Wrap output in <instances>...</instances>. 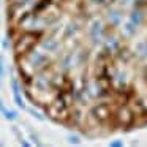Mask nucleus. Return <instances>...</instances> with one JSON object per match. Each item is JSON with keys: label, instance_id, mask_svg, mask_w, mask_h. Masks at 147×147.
Returning <instances> with one entry per match:
<instances>
[{"label": "nucleus", "instance_id": "9d476101", "mask_svg": "<svg viewBox=\"0 0 147 147\" xmlns=\"http://www.w3.org/2000/svg\"><path fill=\"white\" fill-rule=\"evenodd\" d=\"M68 141H70L71 144H79L81 142V139L78 136H74V134H73V136H68Z\"/></svg>", "mask_w": 147, "mask_h": 147}, {"label": "nucleus", "instance_id": "423d86ee", "mask_svg": "<svg viewBox=\"0 0 147 147\" xmlns=\"http://www.w3.org/2000/svg\"><path fill=\"white\" fill-rule=\"evenodd\" d=\"M130 21H131V26L133 27H136V26H139L141 24V21H142V16H141V11H133L131 13V16H130Z\"/></svg>", "mask_w": 147, "mask_h": 147}, {"label": "nucleus", "instance_id": "9b49d317", "mask_svg": "<svg viewBox=\"0 0 147 147\" xmlns=\"http://www.w3.org/2000/svg\"><path fill=\"white\" fill-rule=\"evenodd\" d=\"M2 78H3V60H2V55H0V86H2Z\"/></svg>", "mask_w": 147, "mask_h": 147}, {"label": "nucleus", "instance_id": "4468645a", "mask_svg": "<svg viewBox=\"0 0 147 147\" xmlns=\"http://www.w3.org/2000/svg\"><path fill=\"white\" fill-rule=\"evenodd\" d=\"M2 45H3V49H8V45H10V41H8V38H5Z\"/></svg>", "mask_w": 147, "mask_h": 147}, {"label": "nucleus", "instance_id": "f8f14e48", "mask_svg": "<svg viewBox=\"0 0 147 147\" xmlns=\"http://www.w3.org/2000/svg\"><path fill=\"white\" fill-rule=\"evenodd\" d=\"M122 146H123L122 141H112V142H109V147H122Z\"/></svg>", "mask_w": 147, "mask_h": 147}, {"label": "nucleus", "instance_id": "7ed1b4c3", "mask_svg": "<svg viewBox=\"0 0 147 147\" xmlns=\"http://www.w3.org/2000/svg\"><path fill=\"white\" fill-rule=\"evenodd\" d=\"M117 117H119V122H120L122 125H131L133 120H134V114L127 108V106H123V108L119 109Z\"/></svg>", "mask_w": 147, "mask_h": 147}, {"label": "nucleus", "instance_id": "2eb2a0df", "mask_svg": "<svg viewBox=\"0 0 147 147\" xmlns=\"http://www.w3.org/2000/svg\"><path fill=\"white\" fill-rule=\"evenodd\" d=\"M5 105H3V101H2V100H0V112H2V114H3V111H5Z\"/></svg>", "mask_w": 147, "mask_h": 147}, {"label": "nucleus", "instance_id": "6e6552de", "mask_svg": "<svg viewBox=\"0 0 147 147\" xmlns=\"http://www.w3.org/2000/svg\"><path fill=\"white\" fill-rule=\"evenodd\" d=\"M43 46L46 48V51H52L54 46H55V43L51 41V40H45V41H43Z\"/></svg>", "mask_w": 147, "mask_h": 147}, {"label": "nucleus", "instance_id": "0eeeda50", "mask_svg": "<svg viewBox=\"0 0 147 147\" xmlns=\"http://www.w3.org/2000/svg\"><path fill=\"white\" fill-rule=\"evenodd\" d=\"M2 115H3V117L7 119V120H16L18 115H19V114H18L16 111H11V109H5L3 114H2Z\"/></svg>", "mask_w": 147, "mask_h": 147}, {"label": "nucleus", "instance_id": "1a4fd4ad", "mask_svg": "<svg viewBox=\"0 0 147 147\" xmlns=\"http://www.w3.org/2000/svg\"><path fill=\"white\" fill-rule=\"evenodd\" d=\"M111 22L114 24V26H119V24H120V18H119V14L115 13V11L111 13Z\"/></svg>", "mask_w": 147, "mask_h": 147}, {"label": "nucleus", "instance_id": "f03ea898", "mask_svg": "<svg viewBox=\"0 0 147 147\" xmlns=\"http://www.w3.org/2000/svg\"><path fill=\"white\" fill-rule=\"evenodd\" d=\"M92 112L100 122H105V120H108V119L111 117V108H109V105H106V103L96 105L95 108L92 109Z\"/></svg>", "mask_w": 147, "mask_h": 147}, {"label": "nucleus", "instance_id": "39448f33", "mask_svg": "<svg viewBox=\"0 0 147 147\" xmlns=\"http://www.w3.org/2000/svg\"><path fill=\"white\" fill-rule=\"evenodd\" d=\"M101 35H103V30H101L100 22H93L92 27H90V36H92V40L93 41H100Z\"/></svg>", "mask_w": 147, "mask_h": 147}, {"label": "nucleus", "instance_id": "ddd939ff", "mask_svg": "<svg viewBox=\"0 0 147 147\" xmlns=\"http://www.w3.org/2000/svg\"><path fill=\"white\" fill-rule=\"evenodd\" d=\"M29 111L32 112V115H35V117L38 119V120H43V115H40V114H38V112H36V111H33V109H29Z\"/></svg>", "mask_w": 147, "mask_h": 147}, {"label": "nucleus", "instance_id": "f257e3e1", "mask_svg": "<svg viewBox=\"0 0 147 147\" xmlns=\"http://www.w3.org/2000/svg\"><path fill=\"white\" fill-rule=\"evenodd\" d=\"M38 38H40V32H32V30L18 36V40L14 41V52H16V55L29 54L35 48L36 43H38Z\"/></svg>", "mask_w": 147, "mask_h": 147}, {"label": "nucleus", "instance_id": "20e7f679", "mask_svg": "<svg viewBox=\"0 0 147 147\" xmlns=\"http://www.w3.org/2000/svg\"><path fill=\"white\" fill-rule=\"evenodd\" d=\"M11 90H13V98H14V103L19 106L21 109H26V103L22 100V95H21V90H19V82L16 79H11Z\"/></svg>", "mask_w": 147, "mask_h": 147}]
</instances>
